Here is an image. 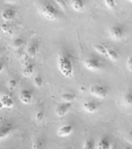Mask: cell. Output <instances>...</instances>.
<instances>
[{
    "label": "cell",
    "mask_w": 132,
    "mask_h": 149,
    "mask_svg": "<svg viewBox=\"0 0 132 149\" xmlns=\"http://www.w3.org/2000/svg\"><path fill=\"white\" fill-rule=\"evenodd\" d=\"M58 68L65 78H71L74 73L73 61L69 55L63 54L58 58Z\"/></svg>",
    "instance_id": "6da1fadb"
},
{
    "label": "cell",
    "mask_w": 132,
    "mask_h": 149,
    "mask_svg": "<svg viewBox=\"0 0 132 149\" xmlns=\"http://www.w3.org/2000/svg\"><path fill=\"white\" fill-rule=\"evenodd\" d=\"M39 13L47 20L53 21L58 18V11L52 3L46 2L39 6Z\"/></svg>",
    "instance_id": "7a4b0ae2"
},
{
    "label": "cell",
    "mask_w": 132,
    "mask_h": 149,
    "mask_svg": "<svg viewBox=\"0 0 132 149\" xmlns=\"http://www.w3.org/2000/svg\"><path fill=\"white\" fill-rule=\"evenodd\" d=\"M90 93L94 96H96L100 99H104L108 94V89L105 86L97 85V86H92L90 88Z\"/></svg>",
    "instance_id": "3957f363"
},
{
    "label": "cell",
    "mask_w": 132,
    "mask_h": 149,
    "mask_svg": "<svg viewBox=\"0 0 132 149\" xmlns=\"http://www.w3.org/2000/svg\"><path fill=\"white\" fill-rule=\"evenodd\" d=\"M84 66L87 70L91 72H96L100 69L102 67L101 63L98 59L95 58H90L84 61Z\"/></svg>",
    "instance_id": "277c9868"
},
{
    "label": "cell",
    "mask_w": 132,
    "mask_h": 149,
    "mask_svg": "<svg viewBox=\"0 0 132 149\" xmlns=\"http://www.w3.org/2000/svg\"><path fill=\"white\" fill-rule=\"evenodd\" d=\"M110 36L114 40H120L124 36V30L122 26L119 25H115L111 26L109 30Z\"/></svg>",
    "instance_id": "5b68a950"
},
{
    "label": "cell",
    "mask_w": 132,
    "mask_h": 149,
    "mask_svg": "<svg viewBox=\"0 0 132 149\" xmlns=\"http://www.w3.org/2000/svg\"><path fill=\"white\" fill-rule=\"evenodd\" d=\"M15 129V127L12 123H6L0 126V141L4 139L11 134Z\"/></svg>",
    "instance_id": "8992f818"
},
{
    "label": "cell",
    "mask_w": 132,
    "mask_h": 149,
    "mask_svg": "<svg viewBox=\"0 0 132 149\" xmlns=\"http://www.w3.org/2000/svg\"><path fill=\"white\" fill-rule=\"evenodd\" d=\"M72 106L71 102H63L56 107L55 109V113L58 117H63L67 113Z\"/></svg>",
    "instance_id": "52a82bcc"
},
{
    "label": "cell",
    "mask_w": 132,
    "mask_h": 149,
    "mask_svg": "<svg viewBox=\"0 0 132 149\" xmlns=\"http://www.w3.org/2000/svg\"><path fill=\"white\" fill-rule=\"evenodd\" d=\"M74 127L71 124H65L60 127L57 130V135L60 137H67L71 134Z\"/></svg>",
    "instance_id": "ba28073f"
},
{
    "label": "cell",
    "mask_w": 132,
    "mask_h": 149,
    "mask_svg": "<svg viewBox=\"0 0 132 149\" xmlns=\"http://www.w3.org/2000/svg\"><path fill=\"white\" fill-rule=\"evenodd\" d=\"M19 100L23 104H30L32 100V94L31 91L28 90V89H23L19 94Z\"/></svg>",
    "instance_id": "9c48e42d"
},
{
    "label": "cell",
    "mask_w": 132,
    "mask_h": 149,
    "mask_svg": "<svg viewBox=\"0 0 132 149\" xmlns=\"http://www.w3.org/2000/svg\"><path fill=\"white\" fill-rule=\"evenodd\" d=\"M0 103L2 104V108H7V109H10L12 108L14 106V101L12 99V97L9 95L5 94L2 95L0 98Z\"/></svg>",
    "instance_id": "30bf717a"
},
{
    "label": "cell",
    "mask_w": 132,
    "mask_h": 149,
    "mask_svg": "<svg viewBox=\"0 0 132 149\" xmlns=\"http://www.w3.org/2000/svg\"><path fill=\"white\" fill-rule=\"evenodd\" d=\"M83 109L89 113H94L98 110V105L94 101H87L83 104Z\"/></svg>",
    "instance_id": "8fae6325"
},
{
    "label": "cell",
    "mask_w": 132,
    "mask_h": 149,
    "mask_svg": "<svg viewBox=\"0 0 132 149\" xmlns=\"http://www.w3.org/2000/svg\"><path fill=\"white\" fill-rule=\"evenodd\" d=\"M111 141L107 137H103L97 141L96 144V149H110L111 148Z\"/></svg>",
    "instance_id": "7c38bea8"
},
{
    "label": "cell",
    "mask_w": 132,
    "mask_h": 149,
    "mask_svg": "<svg viewBox=\"0 0 132 149\" xmlns=\"http://www.w3.org/2000/svg\"><path fill=\"white\" fill-rule=\"evenodd\" d=\"M16 16V12L12 9H6L2 13V18L5 21H10L13 19Z\"/></svg>",
    "instance_id": "4fadbf2b"
},
{
    "label": "cell",
    "mask_w": 132,
    "mask_h": 149,
    "mask_svg": "<svg viewBox=\"0 0 132 149\" xmlns=\"http://www.w3.org/2000/svg\"><path fill=\"white\" fill-rule=\"evenodd\" d=\"M60 98L64 102H72L76 99V95L74 93L67 92V93H63Z\"/></svg>",
    "instance_id": "5bb4252c"
},
{
    "label": "cell",
    "mask_w": 132,
    "mask_h": 149,
    "mask_svg": "<svg viewBox=\"0 0 132 149\" xmlns=\"http://www.w3.org/2000/svg\"><path fill=\"white\" fill-rule=\"evenodd\" d=\"M34 72V65L32 64H27L24 66L23 68L22 73L24 77H30L32 76Z\"/></svg>",
    "instance_id": "9a60e30c"
},
{
    "label": "cell",
    "mask_w": 132,
    "mask_h": 149,
    "mask_svg": "<svg viewBox=\"0 0 132 149\" xmlns=\"http://www.w3.org/2000/svg\"><path fill=\"white\" fill-rule=\"evenodd\" d=\"M71 6L74 11L80 12L83 10V7H84V2L83 0H73Z\"/></svg>",
    "instance_id": "2e32d148"
},
{
    "label": "cell",
    "mask_w": 132,
    "mask_h": 149,
    "mask_svg": "<svg viewBox=\"0 0 132 149\" xmlns=\"http://www.w3.org/2000/svg\"><path fill=\"white\" fill-rule=\"evenodd\" d=\"M107 58H110L113 61H115L118 59V52L115 50H113L109 47H107Z\"/></svg>",
    "instance_id": "e0dca14e"
},
{
    "label": "cell",
    "mask_w": 132,
    "mask_h": 149,
    "mask_svg": "<svg viewBox=\"0 0 132 149\" xmlns=\"http://www.w3.org/2000/svg\"><path fill=\"white\" fill-rule=\"evenodd\" d=\"M94 48L95 49V51H97V53L101 54L103 56L107 57V47L100 44H95L94 45Z\"/></svg>",
    "instance_id": "ac0fdd59"
},
{
    "label": "cell",
    "mask_w": 132,
    "mask_h": 149,
    "mask_svg": "<svg viewBox=\"0 0 132 149\" xmlns=\"http://www.w3.org/2000/svg\"><path fill=\"white\" fill-rule=\"evenodd\" d=\"M37 54V47L35 44H30L27 49V52L26 54L28 55L29 58H34L35 56Z\"/></svg>",
    "instance_id": "d6986e66"
},
{
    "label": "cell",
    "mask_w": 132,
    "mask_h": 149,
    "mask_svg": "<svg viewBox=\"0 0 132 149\" xmlns=\"http://www.w3.org/2000/svg\"><path fill=\"white\" fill-rule=\"evenodd\" d=\"M83 149H95L94 141L92 138H88L83 143Z\"/></svg>",
    "instance_id": "ffe728a7"
},
{
    "label": "cell",
    "mask_w": 132,
    "mask_h": 149,
    "mask_svg": "<svg viewBox=\"0 0 132 149\" xmlns=\"http://www.w3.org/2000/svg\"><path fill=\"white\" fill-rule=\"evenodd\" d=\"M123 102H124V104L127 107H131L132 105V95L130 93H127L126 95L124 96V99H123Z\"/></svg>",
    "instance_id": "44dd1931"
},
{
    "label": "cell",
    "mask_w": 132,
    "mask_h": 149,
    "mask_svg": "<svg viewBox=\"0 0 132 149\" xmlns=\"http://www.w3.org/2000/svg\"><path fill=\"white\" fill-rule=\"evenodd\" d=\"M43 141L40 138H38L33 142L32 149H43Z\"/></svg>",
    "instance_id": "7402d4cb"
},
{
    "label": "cell",
    "mask_w": 132,
    "mask_h": 149,
    "mask_svg": "<svg viewBox=\"0 0 132 149\" xmlns=\"http://www.w3.org/2000/svg\"><path fill=\"white\" fill-rule=\"evenodd\" d=\"M23 44V40L20 37L16 38L12 42V47L15 49H19L20 48L22 45Z\"/></svg>",
    "instance_id": "603a6c76"
},
{
    "label": "cell",
    "mask_w": 132,
    "mask_h": 149,
    "mask_svg": "<svg viewBox=\"0 0 132 149\" xmlns=\"http://www.w3.org/2000/svg\"><path fill=\"white\" fill-rule=\"evenodd\" d=\"M33 83H34V86L36 88H40L41 87L42 85H43V79H42V77L39 74L34 77Z\"/></svg>",
    "instance_id": "cb8c5ba5"
},
{
    "label": "cell",
    "mask_w": 132,
    "mask_h": 149,
    "mask_svg": "<svg viewBox=\"0 0 132 149\" xmlns=\"http://www.w3.org/2000/svg\"><path fill=\"white\" fill-rule=\"evenodd\" d=\"M44 118V113L43 111H38L36 113V116H35V120L36 122V123L39 124L41 123L43 120Z\"/></svg>",
    "instance_id": "d4e9b609"
},
{
    "label": "cell",
    "mask_w": 132,
    "mask_h": 149,
    "mask_svg": "<svg viewBox=\"0 0 132 149\" xmlns=\"http://www.w3.org/2000/svg\"><path fill=\"white\" fill-rule=\"evenodd\" d=\"M104 3L108 9L113 10L116 8L115 0H104Z\"/></svg>",
    "instance_id": "484cf974"
},
{
    "label": "cell",
    "mask_w": 132,
    "mask_h": 149,
    "mask_svg": "<svg viewBox=\"0 0 132 149\" xmlns=\"http://www.w3.org/2000/svg\"><path fill=\"white\" fill-rule=\"evenodd\" d=\"M17 86V81H16V79H10L8 82V86H9V88L10 89H15V88Z\"/></svg>",
    "instance_id": "4316f807"
},
{
    "label": "cell",
    "mask_w": 132,
    "mask_h": 149,
    "mask_svg": "<svg viewBox=\"0 0 132 149\" xmlns=\"http://www.w3.org/2000/svg\"><path fill=\"white\" fill-rule=\"evenodd\" d=\"M1 29H2V32L5 33H9L10 31H12L10 26H9V24H7V23L2 24V25L1 26Z\"/></svg>",
    "instance_id": "83f0119b"
},
{
    "label": "cell",
    "mask_w": 132,
    "mask_h": 149,
    "mask_svg": "<svg viewBox=\"0 0 132 149\" xmlns=\"http://www.w3.org/2000/svg\"><path fill=\"white\" fill-rule=\"evenodd\" d=\"M126 67L130 72H132V58L131 56H128L127 61H126Z\"/></svg>",
    "instance_id": "f1b7e54d"
},
{
    "label": "cell",
    "mask_w": 132,
    "mask_h": 149,
    "mask_svg": "<svg viewBox=\"0 0 132 149\" xmlns=\"http://www.w3.org/2000/svg\"><path fill=\"white\" fill-rule=\"evenodd\" d=\"M56 3H57L58 6H59L60 8H62L63 10L66 9L67 5H66V3H65V2L63 1V0H56Z\"/></svg>",
    "instance_id": "f546056e"
},
{
    "label": "cell",
    "mask_w": 132,
    "mask_h": 149,
    "mask_svg": "<svg viewBox=\"0 0 132 149\" xmlns=\"http://www.w3.org/2000/svg\"><path fill=\"white\" fill-rule=\"evenodd\" d=\"M4 67H5V65H4V62L2 61H0V73L3 71L4 69Z\"/></svg>",
    "instance_id": "4dcf8cb0"
},
{
    "label": "cell",
    "mask_w": 132,
    "mask_h": 149,
    "mask_svg": "<svg viewBox=\"0 0 132 149\" xmlns=\"http://www.w3.org/2000/svg\"><path fill=\"white\" fill-rule=\"evenodd\" d=\"M110 149H118V148H117V146H116L115 144H113V145H111V148Z\"/></svg>",
    "instance_id": "1f68e13d"
},
{
    "label": "cell",
    "mask_w": 132,
    "mask_h": 149,
    "mask_svg": "<svg viewBox=\"0 0 132 149\" xmlns=\"http://www.w3.org/2000/svg\"><path fill=\"white\" fill-rule=\"evenodd\" d=\"M6 2H17L19 0H6Z\"/></svg>",
    "instance_id": "d6a6232c"
},
{
    "label": "cell",
    "mask_w": 132,
    "mask_h": 149,
    "mask_svg": "<svg viewBox=\"0 0 132 149\" xmlns=\"http://www.w3.org/2000/svg\"><path fill=\"white\" fill-rule=\"evenodd\" d=\"M124 149H131V148L130 146H126L124 148Z\"/></svg>",
    "instance_id": "836d02e7"
},
{
    "label": "cell",
    "mask_w": 132,
    "mask_h": 149,
    "mask_svg": "<svg viewBox=\"0 0 132 149\" xmlns=\"http://www.w3.org/2000/svg\"><path fill=\"white\" fill-rule=\"evenodd\" d=\"M2 109V104L0 103V109Z\"/></svg>",
    "instance_id": "e575fe53"
},
{
    "label": "cell",
    "mask_w": 132,
    "mask_h": 149,
    "mask_svg": "<svg viewBox=\"0 0 132 149\" xmlns=\"http://www.w3.org/2000/svg\"><path fill=\"white\" fill-rule=\"evenodd\" d=\"M9 149H16V148H9Z\"/></svg>",
    "instance_id": "d590c367"
},
{
    "label": "cell",
    "mask_w": 132,
    "mask_h": 149,
    "mask_svg": "<svg viewBox=\"0 0 132 149\" xmlns=\"http://www.w3.org/2000/svg\"><path fill=\"white\" fill-rule=\"evenodd\" d=\"M129 2H131V0H129Z\"/></svg>",
    "instance_id": "8d00e7d4"
},
{
    "label": "cell",
    "mask_w": 132,
    "mask_h": 149,
    "mask_svg": "<svg viewBox=\"0 0 132 149\" xmlns=\"http://www.w3.org/2000/svg\"><path fill=\"white\" fill-rule=\"evenodd\" d=\"M65 149H69V148H65Z\"/></svg>",
    "instance_id": "74e56055"
},
{
    "label": "cell",
    "mask_w": 132,
    "mask_h": 149,
    "mask_svg": "<svg viewBox=\"0 0 132 149\" xmlns=\"http://www.w3.org/2000/svg\"></svg>",
    "instance_id": "f35d334b"
}]
</instances>
